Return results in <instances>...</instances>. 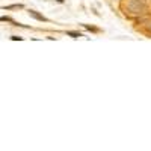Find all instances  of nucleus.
I'll return each instance as SVG.
<instances>
[{"mask_svg":"<svg viewBox=\"0 0 151 151\" xmlns=\"http://www.w3.org/2000/svg\"><path fill=\"white\" fill-rule=\"evenodd\" d=\"M29 15L33 17L35 20H38V21H47V18L44 15H41V14H38L36 11H29Z\"/></svg>","mask_w":151,"mask_h":151,"instance_id":"f03ea898","label":"nucleus"},{"mask_svg":"<svg viewBox=\"0 0 151 151\" xmlns=\"http://www.w3.org/2000/svg\"><path fill=\"white\" fill-rule=\"evenodd\" d=\"M70 35H71V36H73V38H77V36H80V35H79V33H70Z\"/></svg>","mask_w":151,"mask_h":151,"instance_id":"20e7f679","label":"nucleus"},{"mask_svg":"<svg viewBox=\"0 0 151 151\" xmlns=\"http://www.w3.org/2000/svg\"><path fill=\"white\" fill-rule=\"evenodd\" d=\"M147 29H148V32H151V24H150V26H148Z\"/></svg>","mask_w":151,"mask_h":151,"instance_id":"39448f33","label":"nucleus"},{"mask_svg":"<svg viewBox=\"0 0 151 151\" xmlns=\"http://www.w3.org/2000/svg\"><path fill=\"white\" fill-rule=\"evenodd\" d=\"M127 9L133 15H142L147 11V3L144 2V0H129Z\"/></svg>","mask_w":151,"mask_h":151,"instance_id":"f257e3e1","label":"nucleus"},{"mask_svg":"<svg viewBox=\"0 0 151 151\" xmlns=\"http://www.w3.org/2000/svg\"><path fill=\"white\" fill-rule=\"evenodd\" d=\"M0 21H12L9 17H0Z\"/></svg>","mask_w":151,"mask_h":151,"instance_id":"7ed1b4c3","label":"nucleus"}]
</instances>
